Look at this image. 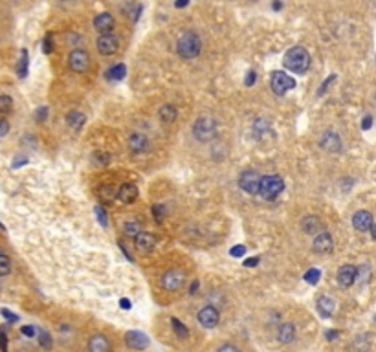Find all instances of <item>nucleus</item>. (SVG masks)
<instances>
[{
  "mask_svg": "<svg viewBox=\"0 0 376 352\" xmlns=\"http://www.w3.org/2000/svg\"><path fill=\"white\" fill-rule=\"evenodd\" d=\"M185 283V274L182 270H169L165 272L164 277H162V284H164L165 290H169V292H176L180 290Z\"/></svg>",
  "mask_w": 376,
  "mask_h": 352,
  "instance_id": "6e6552de",
  "label": "nucleus"
},
{
  "mask_svg": "<svg viewBox=\"0 0 376 352\" xmlns=\"http://www.w3.org/2000/svg\"><path fill=\"white\" fill-rule=\"evenodd\" d=\"M63 2H70V0H63Z\"/></svg>",
  "mask_w": 376,
  "mask_h": 352,
  "instance_id": "4d7b16f0",
  "label": "nucleus"
},
{
  "mask_svg": "<svg viewBox=\"0 0 376 352\" xmlns=\"http://www.w3.org/2000/svg\"><path fill=\"white\" fill-rule=\"evenodd\" d=\"M277 338H279L281 343H290L296 338V327L292 323H283L277 330Z\"/></svg>",
  "mask_w": 376,
  "mask_h": 352,
  "instance_id": "412c9836",
  "label": "nucleus"
},
{
  "mask_svg": "<svg viewBox=\"0 0 376 352\" xmlns=\"http://www.w3.org/2000/svg\"><path fill=\"white\" fill-rule=\"evenodd\" d=\"M257 262H259V257H252V259H246V261H244V266L253 268V266H257Z\"/></svg>",
  "mask_w": 376,
  "mask_h": 352,
  "instance_id": "37998d69",
  "label": "nucleus"
},
{
  "mask_svg": "<svg viewBox=\"0 0 376 352\" xmlns=\"http://www.w3.org/2000/svg\"><path fill=\"white\" fill-rule=\"evenodd\" d=\"M261 174L255 173V171H246V173L240 174L238 178V185L244 193L248 195H259V187H261Z\"/></svg>",
  "mask_w": 376,
  "mask_h": 352,
  "instance_id": "423d86ee",
  "label": "nucleus"
},
{
  "mask_svg": "<svg viewBox=\"0 0 376 352\" xmlns=\"http://www.w3.org/2000/svg\"><path fill=\"white\" fill-rule=\"evenodd\" d=\"M358 279V268L353 264H343L338 272V283L341 288H351Z\"/></svg>",
  "mask_w": 376,
  "mask_h": 352,
  "instance_id": "9d476101",
  "label": "nucleus"
},
{
  "mask_svg": "<svg viewBox=\"0 0 376 352\" xmlns=\"http://www.w3.org/2000/svg\"><path fill=\"white\" fill-rule=\"evenodd\" d=\"M158 114H160V119L164 121V123H173L174 119H176V116H178V112H176V109H174L173 105L165 103V105L160 109Z\"/></svg>",
  "mask_w": 376,
  "mask_h": 352,
  "instance_id": "b1692460",
  "label": "nucleus"
},
{
  "mask_svg": "<svg viewBox=\"0 0 376 352\" xmlns=\"http://www.w3.org/2000/svg\"><path fill=\"white\" fill-rule=\"evenodd\" d=\"M327 336H329V339L330 341H332V339H336L339 336V332H334V330H329V332H327Z\"/></svg>",
  "mask_w": 376,
  "mask_h": 352,
  "instance_id": "3c124183",
  "label": "nucleus"
},
{
  "mask_svg": "<svg viewBox=\"0 0 376 352\" xmlns=\"http://www.w3.org/2000/svg\"><path fill=\"white\" fill-rule=\"evenodd\" d=\"M11 272V259L4 253H0V277H4Z\"/></svg>",
  "mask_w": 376,
  "mask_h": 352,
  "instance_id": "c756f323",
  "label": "nucleus"
},
{
  "mask_svg": "<svg viewBox=\"0 0 376 352\" xmlns=\"http://www.w3.org/2000/svg\"><path fill=\"white\" fill-rule=\"evenodd\" d=\"M28 73V51L22 50V59H20V66H18V75L20 77H26Z\"/></svg>",
  "mask_w": 376,
  "mask_h": 352,
  "instance_id": "473e14b6",
  "label": "nucleus"
},
{
  "mask_svg": "<svg viewBox=\"0 0 376 352\" xmlns=\"http://www.w3.org/2000/svg\"><path fill=\"white\" fill-rule=\"evenodd\" d=\"M0 314H2V316H4L6 319H9V321H11V323H13V321H17V319H18V317L15 316V314H11V312L8 310V308H2V312H0Z\"/></svg>",
  "mask_w": 376,
  "mask_h": 352,
  "instance_id": "a19ab883",
  "label": "nucleus"
},
{
  "mask_svg": "<svg viewBox=\"0 0 376 352\" xmlns=\"http://www.w3.org/2000/svg\"><path fill=\"white\" fill-rule=\"evenodd\" d=\"M94 160H101V161H96L97 165H106L110 161V156L106 154V152H96V154H94Z\"/></svg>",
  "mask_w": 376,
  "mask_h": 352,
  "instance_id": "c9c22d12",
  "label": "nucleus"
},
{
  "mask_svg": "<svg viewBox=\"0 0 376 352\" xmlns=\"http://www.w3.org/2000/svg\"><path fill=\"white\" fill-rule=\"evenodd\" d=\"M231 257H243L244 253H246V248L243 246V244H238V246H233L231 248Z\"/></svg>",
  "mask_w": 376,
  "mask_h": 352,
  "instance_id": "4c0bfd02",
  "label": "nucleus"
},
{
  "mask_svg": "<svg viewBox=\"0 0 376 352\" xmlns=\"http://www.w3.org/2000/svg\"><path fill=\"white\" fill-rule=\"evenodd\" d=\"M272 8H274V9H281V8H283V4H281L279 0H275V2H274V6H272Z\"/></svg>",
  "mask_w": 376,
  "mask_h": 352,
  "instance_id": "5fc2aeb1",
  "label": "nucleus"
},
{
  "mask_svg": "<svg viewBox=\"0 0 376 352\" xmlns=\"http://www.w3.org/2000/svg\"><path fill=\"white\" fill-rule=\"evenodd\" d=\"M197 317H198V323H200L202 327H206V329H215L220 321L219 312H217V308H213V307L200 308V312H198Z\"/></svg>",
  "mask_w": 376,
  "mask_h": 352,
  "instance_id": "9b49d317",
  "label": "nucleus"
},
{
  "mask_svg": "<svg viewBox=\"0 0 376 352\" xmlns=\"http://www.w3.org/2000/svg\"><path fill=\"white\" fill-rule=\"evenodd\" d=\"M96 46L101 55H114L119 50V39L112 33H101L97 37Z\"/></svg>",
  "mask_w": 376,
  "mask_h": 352,
  "instance_id": "0eeeda50",
  "label": "nucleus"
},
{
  "mask_svg": "<svg viewBox=\"0 0 376 352\" xmlns=\"http://www.w3.org/2000/svg\"><path fill=\"white\" fill-rule=\"evenodd\" d=\"M369 233H371L372 240H376V224H372V226H371V229H369Z\"/></svg>",
  "mask_w": 376,
  "mask_h": 352,
  "instance_id": "864d4df0",
  "label": "nucleus"
},
{
  "mask_svg": "<svg viewBox=\"0 0 376 352\" xmlns=\"http://www.w3.org/2000/svg\"><path fill=\"white\" fill-rule=\"evenodd\" d=\"M171 325H173V330L176 332V336H178L180 339H187L189 338V330L185 329V325H183L180 319L173 317V319H171Z\"/></svg>",
  "mask_w": 376,
  "mask_h": 352,
  "instance_id": "bb28decb",
  "label": "nucleus"
},
{
  "mask_svg": "<svg viewBox=\"0 0 376 352\" xmlns=\"http://www.w3.org/2000/svg\"><path fill=\"white\" fill-rule=\"evenodd\" d=\"M8 132H9V123L6 119H0V138L6 136Z\"/></svg>",
  "mask_w": 376,
  "mask_h": 352,
  "instance_id": "ea45409f",
  "label": "nucleus"
},
{
  "mask_svg": "<svg viewBox=\"0 0 376 352\" xmlns=\"http://www.w3.org/2000/svg\"><path fill=\"white\" fill-rule=\"evenodd\" d=\"M193 136L197 138L198 142L207 143L217 138V121L211 116H202L195 121L193 125Z\"/></svg>",
  "mask_w": 376,
  "mask_h": 352,
  "instance_id": "7ed1b4c3",
  "label": "nucleus"
},
{
  "mask_svg": "<svg viewBox=\"0 0 376 352\" xmlns=\"http://www.w3.org/2000/svg\"><path fill=\"white\" fill-rule=\"evenodd\" d=\"M187 4H189V0H176V2H174L176 8H185Z\"/></svg>",
  "mask_w": 376,
  "mask_h": 352,
  "instance_id": "09e8293b",
  "label": "nucleus"
},
{
  "mask_svg": "<svg viewBox=\"0 0 376 352\" xmlns=\"http://www.w3.org/2000/svg\"><path fill=\"white\" fill-rule=\"evenodd\" d=\"M94 28L99 33H110L114 30V17L110 13H99L94 18Z\"/></svg>",
  "mask_w": 376,
  "mask_h": 352,
  "instance_id": "f3484780",
  "label": "nucleus"
},
{
  "mask_svg": "<svg viewBox=\"0 0 376 352\" xmlns=\"http://www.w3.org/2000/svg\"><path fill=\"white\" fill-rule=\"evenodd\" d=\"M70 68L77 73H85L90 68V55L85 50H73L70 53Z\"/></svg>",
  "mask_w": 376,
  "mask_h": 352,
  "instance_id": "1a4fd4ad",
  "label": "nucleus"
},
{
  "mask_svg": "<svg viewBox=\"0 0 376 352\" xmlns=\"http://www.w3.org/2000/svg\"><path fill=\"white\" fill-rule=\"evenodd\" d=\"M125 343L127 347L136 348V350H142L149 345V336L145 332H140V330H132V332H127L125 336Z\"/></svg>",
  "mask_w": 376,
  "mask_h": 352,
  "instance_id": "4468645a",
  "label": "nucleus"
},
{
  "mask_svg": "<svg viewBox=\"0 0 376 352\" xmlns=\"http://www.w3.org/2000/svg\"><path fill=\"white\" fill-rule=\"evenodd\" d=\"M88 347H90L92 352H106L110 348V345H109V341H106L105 336H94V338L90 339Z\"/></svg>",
  "mask_w": 376,
  "mask_h": 352,
  "instance_id": "5701e85b",
  "label": "nucleus"
},
{
  "mask_svg": "<svg viewBox=\"0 0 376 352\" xmlns=\"http://www.w3.org/2000/svg\"><path fill=\"white\" fill-rule=\"evenodd\" d=\"M270 87H272V90H274V94H277V96H284L286 92L292 90V88L296 87V81L290 77L288 73L275 72L270 79Z\"/></svg>",
  "mask_w": 376,
  "mask_h": 352,
  "instance_id": "39448f33",
  "label": "nucleus"
},
{
  "mask_svg": "<svg viewBox=\"0 0 376 352\" xmlns=\"http://www.w3.org/2000/svg\"><path fill=\"white\" fill-rule=\"evenodd\" d=\"M374 224L372 222V215L369 213V211H356L353 216V226L354 229H358V231H362V233H365V231H369L371 229V226Z\"/></svg>",
  "mask_w": 376,
  "mask_h": 352,
  "instance_id": "dca6fc26",
  "label": "nucleus"
},
{
  "mask_svg": "<svg viewBox=\"0 0 376 352\" xmlns=\"http://www.w3.org/2000/svg\"><path fill=\"white\" fill-rule=\"evenodd\" d=\"M336 310V303L332 301L330 297H321L319 301H317V312H319L321 317H330L332 314H334Z\"/></svg>",
  "mask_w": 376,
  "mask_h": 352,
  "instance_id": "4be33fe9",
  "label": "nucleus"
},
{
  "mask_svg": "<svg viewBox=\"0 0 376 352\" xmlns=\"http://www.w3.org/2000/svg\"><path fill=\"white\" fill-rule=\"evenodd\" d=\"M283 63L286 66V70H290L292 73L303 75V73H307V70L310 68V55H308V51L303 46H293L292 50L286 51Z\"/></svg>",
  "mask_w": 376,
  "mask_h": 352,
  "instance_id": "f257e3e1",
  "label": "nucleus"
},
{
  "mask_svg": "<svg viewBox=\"0 0 376 352\" xmlns=\"http://www.w3.org/2000/svg\"><path fill=\"white\" fill-rule=\"evenodd\" d=\"M197 288H198V283H193V286H191V293H193V292H197Z\"/></svg>",
  "mask_w": 376,
  "mask_h": 352,
  "instance_id": "6e6d98bb",
  "label": "nucleus"
},
{
  "mask_svg": "<svg viewBox=\"0 0 376 352\" xmlns=\"http://www.w3.org/2000/svg\"><path fill=\"white\" fill-rule=\"evenodd\" d=\"M0 348H2V350L8 348V338H6L4 332H0Z\"/></svg>",
  "mask_w": 376,
  "mask_h": 352,
  "instance_id": "a18cd8bd",
  "label": "nucleus"
},
{
  "mask_svg": "<svg viewBox=\"0 0 376 352\" xmlns=\"http://www.w3.org/2000/svg\"><path fill=\"white\" fill-rule=\"evenodd\" d=\"M118 198L123 202V204H132L138 198V187L134 183H123V185L118 189Z\"/></svg>",
  "mask_w": 376,
  "mask_h": 352,
  "instance_id": "6ab92c4d",
  "label": "nucleus"
},
{
  "mask_svg": "<svg viewBox=\"0 0 376 352\" xmlns=\"http://www.w3.org/2000/svg\"><path fill=\"white\" fill-rule=\"evenodd\" d=\"M96 215H97V219H99V222H101V224H103V226L109 224L106 213H105V209H103V207H101V206H96Z\"/></svg>",
  "mask_w": 376,
  "mask_h": 352,
  "instance_id": "e433bc0d",
  "label": "nucleus"
},
{
  "mask_svg": "<svg viewBox=\"0 0 376 352\" xmlns=\"http://www.w3.org/2000/svg\"><path fill=\"white\" fill-rule=\"evenodd\" d=\"M371 127H372V118H371V116H365V118H363V121H362V128H363V130H369Z\"/></svg>",
  "mask_w": 376,
  "mask_h": 352,
  "instance_id": "79ce46f5",
  "label": "nucleus"
},
{
  "mask_svg": "<svg viewBox=\"0 0 376 352\" xmlns=\"http://www.w3.org/2000/svg\"><path fill=\"white\" fill-rule=\"evenodd\" d=\"M46 114H48V109H39V112H37V119H39V121H44L46 119Z\"/></svg>",
  "mask_w": 376,
  "mask_h": 352,
  "instance_id": "49530a36",
  "label": "nucleus"
},
{
  "mask_svg": "<svg viewBox=\"0 0 376 352\" xmlns=\"http://www.w3.org/2000/svg\"><path fill=\"white\" fill-rule=\"evenodd\" d=\"M312 248H314L316 253H330L332 248H334V238H332V235L329 231H319L316 235V238H314Z\"/></svg>",
  "mask_w": 376,
  "mask_h": 352,
  "instance_id": "ddd939ff",
  "label": "nucleus"
},
{
  "mask_svg": "<svg viewBox=\"0 0 376 352\" xmlns=\"http://www.w3.org/2000/svg\"><path fill=\"white\" fill-rule=\"evenodd\" d=\"M39 343H41V347H44V348H51V338H50V334H48V332H39Z\"/></svg>",
  "mask_w": 376,
  "mask_h": 352,
  "instance_id": "72a5a7b5",
  "label": "nucleus"
},
{
  "mask_svg": "<svg viewBox=\"0 0 376 352\" xmlns=\"http://www.w3.org/2000/svg\"><path fill=\"white\" fill-rule=\"evenodd\" d=\"M319 147L323 151L338 152V151H341V138H339L334 130H327V132H323V136L319 138Z\"/></svg>",
  "mask_w": 376,
  "mask_h": 352,
  "instance_id": "f8f14e48",
  "label": "nucleus"
},
{
  "mask_svg": "<svg viewBox=\"0 0 376 352\" xmlns=\"http://www.w3.org/2000/svg\"><path fill=\"white\" fill-rule=\"evenodd\" d=\"M123 231L128 237H136L138 233H142V224H140V220H128L127 224L123 226Z\"/></svg>",
  "mask_w": 376,
  "mask_h": 352,
  "instance_id": "cd10ccee",
  "label": "nucleus"
},
{
  "mask_svg": "<svg viewBox=\"0 0 376 352\" xmlns=\"http://www.w3.org/2000/svg\"><path fill=\"white\" fill-rule=\"evenodd\" d=\"M136 240H134V246L140 253H149L151 250H154L156 246V238L152 233H147V231H142V233H138Z\"/></svg>",
  "mask_w": 376,
  "mask_h": 352,
  "instance_id": "2eb2a0df",
  "label": "nucleus"
},
{
  "mask_svg": "<svg viewBox=\"0 0 376 352\" xmlns=\"http://www.w3.org/2000/svg\"><path fill=\"white\" fill-rule=\"evenodd\" d=\"M283 189H284V180L281 178L279 174H268V176H262L259 195L264 200H275L283 193Z\"/></svg>",
  "mask_w": 376,
  "mask_h": 352,
  "instance_id": "20e7f679",
  "label": "nucleus"
},
{
  "mask_svg": "<svg viewBox=\"0 0 376 352\" xmlns=\"http://www.w3.org/2000/svg\"><path fill=\"white\" fill-rule=\"evenodd\" d=\"M11 106H13V99L9 96H0V114H6V112H9L11 110Z\"/></svg>",
  "mask_w": 376,
  "mask_h": 352,
  "instance_id": "2f4dec72",
  "label": "nucleus"
},
{
  "mask_svg": "<svg viewBox=\"0 0 376 352\" xmlns=\"http://www.w3.org/2000/svg\"><path fill=\"white\" fill-rule=\"evenodd\" d=\"M128 147H130V151H132V152H136V154H142V152L149 151V140H147L143 134L134 132L132 136L128 138Z\"/></svg>",
  "mask_w": 376,
  "mask_h": 352,
  "instance_id": "a211bd4d",
  "label": "nucleus"
},
{
  "mask_svg": "<svg viewBox=\"0 0 376 352\" xmlns=\"http://www.w3.org/2000/svg\"><path fill=\"white\" fill-rule=\"evenodd\" d=\"M20 332H22L24 336H28V338H35V334H37V330L33 329V327H22Z\"/></svg>",
  "mask_w": 376,
  "mask_h": 352,
  "instance_id": "58836bf2",
  "label": "nucleus"
},
{
  "mask_svg": "<svg viewBox=\"0 0 376 352\" xmlns=\"http://www.w3.org/2000/svg\"><path fill=\"white\" fill-rule=\"evenodd\" d=\"M219 350H238V348L237 347H235V345H222V347H220L219 348Z\"/></svg>",
  "mask_w": 376,
  "mask_h": 352,
  "instance_id": "8fccbe9b",
  "label": "nucleus"
},
{
  "mask_svg": "<svg viewBox=\"0 0 376 352\" xmlns=\"http://www.w3.org/2000/svg\"><path fill=\"white\" fill-rule=\"evenodd\" d=\"M301 228L305 233L308 235H317L321 231V220L319 216L316 215H310V216H305L301 222Z\"/></svg>",
  "mask_w": 376,
  "mask_h": 352,
  "instance_id": "aec40b11",
  "label": "nucleus"
},
{
  "mask_svg": "<svg viewBox=\"0 0 376 352\" xmlns=\"http://www.w3.org/2000/svg\"><path fill=\"white\" fill-rule=\"evenodd\" d=\"M66 121H68V125L73 128V130H81L83 125H85V114H81V112H70L68 118H66Z\"/></svg>",
  "mask_w": 376,
  "mask_h": 352,
  "instance_id": "393cba45",
  "label": "nucleus"
},
{
  "mask_svg": "<svg viewBox=\"0 0 376 352\" xmlns=\"http://www.w3.org/2000/svg\"><path fill=\"white\" fill-rule=\"evenodd\" d=\"M319 279H321V272L317 270V268H312V270H308L307 274H305V281H307L308 284H316Z\"/></svg>",
  "mask_w": 376,
  "mask_h": 352,
  "instance_id": "7c9ffc66",
  "label": "nucleus"
},
{
  "mask_svg": "<svg viewBox=\"0 0 376 352\" xmlns=\"http://www.w3.org/2000/svg\"><path fill=\"white\" fill-rule=\"evenodd\" d=\"M125 73H127L125 64H116V66H112V68L106 72V77L112 79V81H119V79L125 77Z\"/></svg>",
  "mask_w": 376,
  "mask_h": 352,
  "instance_id": "a878e982",
  "label": "nucleus"
},
{
  "mask_svg": "<svg viewBox=\"0 0 376 352\" xmlns=\"http://www.w3.org/2000/svg\"><path fill=\"white\" fill-rule=\"evenodd\" d=\"M152 213H154V219L158 220V222H162L165 216V207L160 206V204H156V206H152Z\"/></svg>",
  "mask_w": 376,
  "mask_h": 352,
  "instance_id": "f704fd0d",
  "label": "nucleus"
},
{
  "mask_svg": "<svg viewBox=\"0 0 376 352\" xmlns=\"http://www.w3.org/2000/svg\"><path fill=\"white\" fill-rule=\"evenodd\" d=\"M42 50H44V53H50V51H51V37H46Z\"/></svg>",
  "mask_w": 376,
  "mask_h": 352,
  "instance_id": "c03bdc74",
  "label": "nucleus"
},
{
  "mask_svg": "<svg viewBox=\"0 0 376 352\" xmlns=\"http://www.w3.org/2000/svg\"><path fill=\"white\" fill-rule=\"evenodd\" d=\"M244 83H246L248 87H252L253 83H255V72H250V73H248V75H246V81H244Z\"/></svg>",
  "mask_w": 376,
  "mask_h": 352,
  "instance_id": "de8ad7c7",
  "label": "nucleus"
},
{
  "mask_svg": "<svg viewBox=\"0 0 376 352\" xmlns=\"http://www.w3.org/2000/svg\"><path fill=\"white\" fill-rule=\"evenodd\" d=\"M121 308H123V310H128V308H130V301H128V299H121Z\"/></svg>",
  "mask_w": 376,
  "mask_h": 352,
  "instance_id": "603ef678",
  "label": "nucleus"
},
{
  "mask_svg": "<svg viewBox=\"0 0 376 352\" xmlns=\"http://www.w3.org/2000/svg\"><path fill=\"white\" fill-rule=\"evenodd\" d=\"M200 50H202V41L195 32L183 33L178 39V42H176V51H178L180 57L185 61H191V59H195V57H198V55H200Z\"/></svg>",
  "mask_w": 376,
  "mask_h": 352,
  "instance_id": "f03ea898",
  "label": "nucleus"
},
{
  "mask_svg": "<svg viewBox=\"0 0 376 352\" xmlns=\"http://www.w3.org/2000/svg\"><path fill=\"white\" fill-rule=\"evenodd\" d=\"M99 197L103 202H112L118 197V191H116V187H112V185H103V187L99 189Z\"/></svg>",
  "mask_w": 376,
  "mask_h": 352,
  "instance_id": "c85d7f7f",
  "label": "nucleus"
}]
</instances>
